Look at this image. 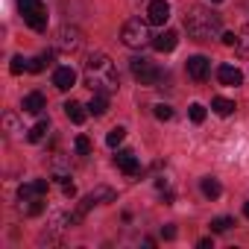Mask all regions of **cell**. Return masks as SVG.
<instances>
[{"instance_id": "obj_1", "label": "cell", "mask_w": 249, "mask_h": 249, "mask_svg": "<svg viewBox=\"0 0 249 249\" xmlns=\"http://www.w3.org/2000/svg\"><path fill=\"white\" fill-rule=\"evenodd\" d=\"M85 85L100 94H114L120 88V76H117V68L114 62L106 56V53H91L88 62H85Z\"/></svg>"}, {"instance_id": "obj_2", "label": "cell", "mask_w": 249, "mask_h": 249, "mask_svg": "<svg viewBox=\"0 0 249 249\" xmlns=\"http://www.w3.org/2000/svg\"><path fill=\"white\" fill-rule=\"evenodd\" d=\"M185 30L194 41H211L217 36H223V18L214 9L205 6H191L185 12Z\"/></svg>"}, {"instance_id": "obj_3", "label": "cell", "mask_w": 249, "mask_h": 249, "mask_svg": "<svg viewBox=\"0 0 249 249\" xmlns=\"http://www.w3.org/2000/svg\"><path fill=\"white\" fill-rule=\"evenodd\" d=\"M50 182L47 179H33V182H24L18 188V208L21 214L33 217V214H41L44 211V194H47Z\"/></svg>"}, {"instance_id": "obj_4", "label": "cell", "mask_w": 249, "mask_h": 249, "mask_svg": "<svg viewBox=\"0 0 249 249\" xmlns=\"http://www.w3.org/2000/svg\"><path fill=\"white\" fill-rule=\"evenodd\" d=\"M120 41L132 47V50H141L147 44H153V36H150V21H141V18H129L120 30Z\"/></svg>"}, {"instance_id": "obj_5", "label": "cell", "mask_w": 249, "mask_h": 249, "mask_svg": "<svg viewBox=\"0 0 249 249\" xmlns=\"http://www.w3.org/2000/svg\"><path fill=\"white\" fill-rule=\"evenodd\" d=\"M21 6V15H24V24L36 33H44L47 30V9L41 0H18Z\"/></svg>"}, {"instance_id": "obj_6", "label": "cell", "mask_w": 249, "mask_h": 249, "mask_svg": "<svg viewBox=\"0 0 249 249\" xmlns=\"http://www.w3.org/2000/svg\"><path fill=\"white\" fill-rule=\"evenodd\" d=\"M82 41H85L82 33H79L76 27H68V24H65V27H59L56 36H53V50H56V53H76V50L82 47Z\"/></svg>"}, {"instance_id": "obj_7", "label": "cell", "mask_w": 249, "mask_h": 249, "mask_svg": "<svg viewBox=\"0 0 249 249\" xmlns=\"http://www.w3.org/2000/svg\"><path fill=\"white\" fill-rule=\"evenodd\" d=\"M132 73H135V79H138L141 85H150V88L159 85L161 76H164L161 68H156V65H153L150 59H144V56H135V59H132Z\"/></svg>"}, {"instance_id": "obj_8", "label": "cell", "mask_w": 249, "mask_h": 249, "mask_svg": "<svg viewBox=\"0 0 249 249\" xmlns=\"http://www.w3.org/2000/svg\"><path fill=\"white\" fill-rule=\"evenodd\" d=\"M147 21L153 27H164L170 21V3L167 0H150V6H147Z\"/></svg>"}, {"instance_id": "obj_9", "label": "cell", "mask_w": 249, "mask_h": 249, "mask_svg": "<svg viewBox=\"0 0 249 249\" xmlns=\"http://www.w3.org/2000/svg\"><path fill=\"white\" fill-rule=\"evenodd\" d=\"M208 71H211V62L205 56H191L188 59V76L194 82H205L208 79Z\"/></svg>"}, {"instance_id": "obj_10", "label": "cell", "mask_w": 249, "mask_h": 249, "mask_svg": "<svg viewBox=\"0 0 249 249\" xmlns=\"http://www.w3.org/2000/svg\"><path fill=\"white\" fill-rule=\"evenodd\" d=\"M53 85H56L59 91H71V88L76 85V71H73L71 65L56 68V71H53Z\"/></svg>"}, {"instance_id": "obj_11", "label": "cell", "mask_w": 249, "mask_h": 249, "mask_svg": "<svg viewBox=\"0 0 249 249\" xmlns=\"http://www.w3.org/2000/svg\"><path fill=\"white\" fill-rule=\"evenodd\" d=\"M114 164L126 173V176H138V173H141V164H138L135 153H129V150H120V153L114 156Z\"/></svg>"}, {"instance_id": "obj_12", "label": "cell", "mask_w": 249, "mask_h": 249, "mask_svg": "<svg viewBox=\"0 0 249 249\" xmlns=\"http://www.w3.org/2000/svg\"><path fill=\"white\" fill-rule=\"evenodd\" d=\"M176 44H179V33L176 30H164V33H159L153 38V47L159 53H170V50H176Z\"/></svg>"}, {"instance_id": "obj_13", "label": "cell", "mask_w": 249, "mask_h": 249, "mask_svg": "<svg viewBox=\"0 0 249 249\" xmlns=\"http://www.w3.org/2000/svg\"><path fill=\"white\" fill-rule=\"evenodd\" d=\"M217 79H220V85L234 88V85L243 82V73H240V68H234V65H220V68H217Z\"/></svg>"}, {"instance_id": "obj_14", "label": "cell", "mask_w": 249, "mask_h": 249, "mask_svg": "<svg viewBox=\"0 0 249 249\" xmlns=\"http://www.w3.org/2000/svg\"><path fill=\"white\" fill-rule=\"evenodd\" d=\"M21 108H24L27 114H41V111L47 108V100H44V94H38V91H33V94H27V97H24V103H21Z\"/></svg>"}, {"instance_id": "obj_15", "label": "cell", "mask_w": 249, "mask_h": 249, "mask_svg": "<svg viewBox=\"0 0 249 249\" xmlns=\"http://www.w3.org/2000/svg\"><path fill=\"white\" fill-rule=\"evenodd\" d=\"M65 114L71 117V123H85L88 106H82V103H76V100H68V103H65Z\"/></svg>"}, {"instance_id": "obj_16", "label": "cell", "mask_w": 249, "mask_h": 249, "mask_svg": "<svg viewBox=\"0 0 249 249\" xmlns=\"http://www.w3.org/2000/svg\"><path fill=\"white\" fill-rule=\"evenodd\" d=\"M88 111H91L94 117L106 114V111H108V94H100V91H94V97H91V103H88Z\"/></svg>"}, {"instance_id": "obj_17", "label": "cell", "mask_w": 249, "mask_h": 249, "mask_svg": "<svg viewBox=\"0 0 249 249\" xmlns=\"http://www.w3.org/2000/svg\"><path fill=\"white\" fill-rule=\"evenodd\" d=\"M211 111L220 114V117H229L234 111V100H226V97H214L211 100Z\"/></svg>"}, {"instance_id": "obj_18", "label": "cell", "mask_w": 249, "mask_h": 249, "mask_svg": "<svg viewBox=\"0 0 249 249\" xmlns=\"http://www.w3.org/2000/svg\"><path fill=\"white\" fill-rule=\"evenodd\" d=\"M199 188H202V194H205L208 199H220V194H223V188H220V182H217L214 176H205V179L199 182Z\"/></svg>"}, {"instance_id": "obj_19", "label": "cell", "mask_w": 249, "mask_h": 249, "mask_svg": "<svg viewBox=\"0 0 249 249\" xmlns=\"http://www.w3.org/2000/svg\"><path fill=\"white\" fill-rule=\"evenodd\" d=\"M88 199H91L94 205H106V202H114V191H111V188H94V191L88 194Z\"/></svg>"}, {"instance_id": "obj_20", "label": "cell", "mask_w": 249, "mask_h": 249, "mask_svg": "<svg viewBox=\"0 0 249 249\" xmlns=\"http://www.w3.org/2000/svg\"><path fill=\"white\" fill-rule=\"evenodd\" d=\"M234 50H237L240 59H249V27H243V30L237 33V44H234Z\"/></svg>"}, {"instance_id": "obj_21", "label": "cell", "mask_w": 249, "mask_h": 249, "mask_svg": "<svg viewBox=\"0 0 249 249\" xmlns=\"http://www.w3.org/2000/svg\"><path fill=\"white\" fill-rule=\"evenodd\" d=\"M50 62H53V50H50V53H38L36 59H30V71H33V73H41Z\"/></svg>"}, {"instance_id": "obj_22", "label": "cell", "mask_w": 249, "mask_h": 249, "mask_svg": "<svg viewBox=\"0 0 249 249\" xmlns=\"http://www.w3.org/2000/svg\"><path fill=\"white\" fill-rule=\"evenodd\" d=\"M47 129H50V123H47V120H38V123H36V126H33L30 132H27V141H33V144H38V141H41V138L47 135Z\"/></svg>"}, {"instance_id": "obj_23", "label": "cell", "mask_w": 249, "mask_h": 249, "mask_svg": "<svg viewBox=\"0 0 249 249\" xmlns=\"http://www.w3.org/2000/svg\"><path fill=\"white\" fill-rule=\"evenodd\" d=\"M123 138H126V129H123V126H114V129L106 135V144L114 150V147H120V144H123Z\"/></svg>"}, {"instance_id": "obj_24", "label": "cell", "mask_w": 249, "mask_h": 249, "mask_svg": "<svg viewBox=\"0 0 249 249\" xmlns=\"http://www.w3.org/2000/svg\"><path fill=\"white\" fill-rule=\"evenodd\" d=\"M231 226H234L231 217H214V220H211V231H217V234H220V231H229Z\"/></svg>"}, {"instance_id": "obj_25", "label": "cell", "mask_w": 249, "mask_h": 249, "mask_svg": "<svg viewBox=\"0 0 249 249\" xmlns=\"http://www.w3.org/2000/svg\"><path fill=\"white\" fill-rule=\"evenodd\" d=\"M9 71L18 76V73H24V71H30V62L24 59V56H12V65H9Z\"/></svg>"}, {"instance_id": "obj_26", "label": "cell", "mask_w": 249, "mask_h": 249, "mask_svg": "<svg viewBox=\"0 0 249 249\" xmlns=\"http://www.w3.org/2000/svg\"><path fill=\"white\" fill-rule=\"evenodd\" d=\"M188 114H191V120H194V123H202V120H205V106H202V103H191Z\"/></svg>"}, {"instance_id": "obj_27", "label": "cell", "mask_w": 249, "mask_h": 249, "mask_svg": "<svg viewBox=\"0 0 249 249\" xmlns=\"http://www.w3.org/2000/svg\"><path fill=\"white\" fill-rule=\"evenodd\" d=\"M73 150H76L79 156H88V153H91V141H88L85 135H76V141H73Z\"/></svg>"}, {"instance_id": "obj_28", "label": "cell", "mask_w": 249, "mask_h": 249, "mask_svg": "<svg viewBox=\"0 0 249 249\" xmlns=\"http://www.w3.org/2000/svg\"><path fill=\"white\" fill-rule=\"evenodd\" d=\"M156 117H159V120H170V117H173V108H170L167 103H159V106H156Z\"/></svg>"}, {"instance_id": "obj_29", "label": "cell", "mask_w": 249, "mask_h": 249, "mask_svg": "<svg viewBox=\"0 0 249 249\" xmlns=\"http://www.w3.org/2000/svg\"><path fill=\"white\" fill-rule=\"evenodd\" d=\"M220 41H223L226 47H234V44H237V33H223V36H220Z\"/></svg>"}, {"instance_id": "obj_30", "label": "cell", "mask_w": 249, "mask_h": 249, "mask_svg": "<svg viewBox=\"0 0 249 249\" xmlns=\"http://www.w3.org/2000/svg\"><path fill=\"white\" fill-rule=\"evenodd\" d=\"M161 234H164L167 240H173V237H176V229H173V226H164V229H161Z\"/></svg>"}, {"instance_id": "obj_31", "label": "cell", "mask_w": 249, "mask_h": 249, "mask_svg": "<svg viewBox=\"0 0 249 249\" xmlns=\"http://www.w3.org/2000/svg\"><path fill=\"white\" fill-rule=\"evenodd\" d=\"M243 214H246V217H249V202H246V205H243Z\"/></svg>"}, {"instance_id": "obj_32", "label": "cell", "mask_w": 249, "mask_h": 249, "mask_svg": "<svg viewBox=\"0 0 249 249\" xmlns=\"http://www.w3.org/2000/svg\"><path fill=\"white\" fill-rule=\"evenodd\" d=\"M211 3H223V0H211Z\"/></svg>"}]
</instances>
